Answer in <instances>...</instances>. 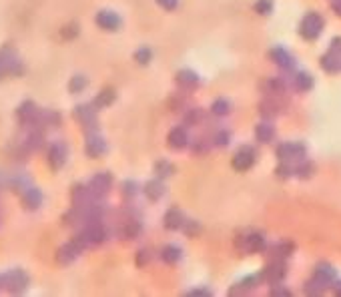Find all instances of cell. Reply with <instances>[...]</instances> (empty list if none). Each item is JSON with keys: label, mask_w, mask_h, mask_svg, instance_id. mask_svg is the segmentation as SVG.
<instances>
[{"label": "cell", "mask_w": 341, "mask_h": 297, "mask_svg": "<svg viewBox=\"0 0 341 297\" xmlns=\"http://www.w3.org/2000/svg\"><path fill=\"white\" fill-rule=\"evenodd\" d=\"M155 2L159 4L163 10H167V12H173L179 6V0H155Z\"/></svg>", "instance_id": "obj_44"}, {"label": "cell", "mask_w": 341, "mask_h": 297, "mask_svg": "<svg viewBox=\"0 0 341 297\" xmlns=\"http://www.w3.org/2000/svg\"><path fill=\"white\" fill-rule=\"evenodd\" d=\"M261 281H263L261 273L259 275H249V277H245L243 281H239L237 285H233V287H231V293H245V291H251V289H255Z\"/></svg>", "instance_id": "obj_19"}, {"label": "cell", "mask_w": 341, "mask_h": 297, "mask_svg": "<svg viewBox=\"0 0 341 297\" xmlns=\"http://www.w3.org/2000/svg\"><path fill=\"white\" fill-rule=\"evenodd\" d=\"M67 161V147L65 143H54L50 147V153H48V163L52 169H61Z\"/></svg>", "instance_id": "obj_16"}, {"label": "cell", "mask_w": 341, "mask_h": 297, "mask_svg": "<svg viewBox=\"0 0 341 297\" xmlns=\"http://www.w3.org/2000/svg\"><path fill=\"white\" fill-rule=\"evenodd\" d=\"M187 295L195 297V295H213V293H211V289H193V291H189Z\"/></svg>", "instance_id": "obj_47"}, {"label": "cell", "mask_w": 341, "mask_h": 297, "mask_svg": "<svg viewBox=\"0 0 341 297\" xmlns=\"http://www.w3.org/2000/svg\"><path fill=\"white\" fill-rule=\"evenodd\" d=\"M293 87L299 92H309L315 87V78L309 72H297L295 76H293Z\"/></svg>", "instance_id": "obj_18"}, {"label": "cell", "mask_w": 341, "mask_h": 297, "mask_svg": "<svg viewBox=\"0 0 341 297\" xmlns=\"http://www.w3.org/2000/svg\"><path fill=\"white\" fill-rule=\"evenodd\" d=\"M335 285H337V293L341 295V281H339V283H335Z\"/></svg>", "instance_id": "obj_49"}, {"label": "cell", "mask_w": 341, "mask_h": 297, "mask_svg": "<svg viewBox=\"0 0 341 297\" xmlns=\"http://www.w3.org/2000/svg\"><path fill=\"white\" fill-rule=\"evenodd\" d=\"M151 259H153L151 249H141V251L136 253V265H138V267H145V265H147Z\"/></svg>", "instance_id": "obj_42"}, {"label": "cell", "mask_w": 341, "mask_h": 297, "mask_svg": "<svg viewBox=\"0 0 341 297\" xmlns=\"http://www.w3.org/2000/svg\"><path fill=\"white\" fill-rule=\"evenodd\" d=\"M189 143H191V138H189V133H187V127H175V129H171L169 135H167V145H169L173 151H183V149H187Z\"/></svg>", "instance_id": "obj_9"}, {"label": "cell", "mask_w": 341, "mask_h": 297, "mask_svg": "<svg viewBox=\"0 0 341 297\" xmlns=\"http://www.w3.org/2000/svg\"><path fill=\"white\" fill-rule=\"evenodd\" d=\"M319 65H321V69L325 70V72H339L341 56L333 54V52H327V54H323V56L319 58Z\"/></svg>", "instance_id": "obj_22"}, {"label": "cell", "mask_w": 341, "mask_h": 297, "mask_svg": "<svg viewBox=\"0 0 341 297\" xmlns=\"http://www.w3.org/2000/svg\"><path fill=\"white\" fill-rule=\"evenodd\" d=\"M135 61L141 65V67L151 65V61H153V50H151L149 46H141V48L135 52Z\"/></svg>", "instance_id": "obj_31"}, {"label": "cell", "mask_w": 341, "mask_h": 297, "mask_svg": "<svg viewBox=\"0 0 341 297\" xmlns=\"http://www.w3.org/2000/svg\"><path fill=\"white\" fill-rule=\"evenodd\" d=\"M87 87V78L85 76H74L72 83H70V91L72 92H81Z\"/></svg>", "instance_id": "obj_43"}, {"label": "cell", "mask_w": 341, "mask_h": 297, "mask_svg": "<svg viewBox=\"0 0 341 297\" xmlns=\"http://www.w3.org/2000/svg\"><path fill=\"white\" fill-rule=\"evenodd\" d=\"M136 193H138V183L127 179V181L123 183V195H125V197H135Z\"/></svg>", "instance_id": "obj_40"}, {"label": "cell", "mask_w": 341, "mask_h": 297, "mask_svg": "<svg viewBox=\"0 0 341 297\" xmlns=\"http://www.w3.org/2000/svg\"><path fill=\"white\" fill-rule=\"evenodd\" d=\"M323 26H325L323 16L315 10H309L299 24V34L303 41H317L319 34L323 32Z\"/></svg>", "instance_id": "obj_1"}, {"label": "cell", "mask_w": 341, "mask_h": 297, "mask_svg": "<svg viewBox=\"0 0 341 297\" xmlns=\"http://www.w3.org/2000/svg\"><path fill=\"white\" fill-rule=\"evenodd\" d=\"M183 231L187 237H197L201 233V223L199 221H193V219H187V223L183 225Z\"/></svg>", "instance_id": "obj_38"}, {"label": "cell", "mask_w": 341, "mask_h": 297, "mask_svg": "<svg viewBox=\"0 0 341 297\" xmlns=\"http://www.w3.org/2000/svg\"><path fill=\"white\" fill-rule=\"evenodd\" d=\"M123 237L125 239H138L141 237V233H143V223L138 221V219H127V223H125V227H123Z\"/></svg>", "instance_id": "obj_25"}, {"label": "cell", "mask_w": 341, "mask_h": 297, "mask_svg": "<svg viewBox=\"0 0 341 297\" xmlns=\"http://www.w3.org/2000/svg\"><path fill=\"white\" fill-rule=\"evenodd\" d=\"M329 52H333V54L341 56V36H335V38L331 41V45H329Z\"/></svg>", "instance_id": "obj_45"}, {"label": "cell", "mask_w": 341, "mask_h": 297, "mask_svg": "<svg viewBox=\"0 0 341 297\" xmlns=\"http://www.w3.org/2000/svg\"><path fill=\"white\" fill-rule=\"evenodd\" d=\"M271 295H283V297H291L293 293L289 289H281V283H277L275 287L271 289Z\"/></svg>", "instance_id": "obj_46"}, {"label": "cell", "mask_w": 341, "mask_h": 297, "mask_svg": "<svg viewBox=\"0 0 341 297\" xmlns=\"http://www.w3.org/2000/svg\"><path fill=\"white\" fill-rule=\"evenodd\" d=\"M114 98H116V92H114L113 89H105V91H101L96 94L94 107H96V109H107L109 105H113Z\"/></svg>", "instance_id": "obj_27"}, {"label": "cell", "mask_w": 341, "mask_h": 297, "mask_svg": "<svg viewBox=\"0 0 341 297\" xmlns=\"http://www.w3.org/2000/svg\"><path fill=\"white\" fill-rule=\"evenodd\" d=\"M331 10H333L337 16H341V0H331Z\"/></svg>", "instance_id": "obj_48"}, {"label": "cell", "mask_w": 341, "mask_h": 297, "mask_svg": "<svg viewBox=\"0 0 341 297\" xmlns=\"http://www.w3.org/2000/svg\"><path fill=\"white\" fill-rule=\"evenodd\" d=\"M96 24L101 28H105V30H118L123 21H121L118 14H114L111 10H103V12L96 14Z\"/></svg>", "instance_id": "obj_14"}, {"label": "cell", "mask_w": 341, "mask_h": 297, "mask_svg": "<svg viewBox=\"0 0 341 297\" xmlns=\"http://www.w3.org/2000/svg\"><path fill=\"white\" fill-rule=\"evenodd\" d=\"M183 257V249L179 245H165L163 249H161V259L167 263V265H175V263H179Z\"/></svg>", "instance_id": "obj_20"}, {"label": "cell", "mask_w": 341, "mask_h": 297, "mask_svg": "<svg viewBox=\"0 0 341 297\" xmlns=\"http://www.w3.org/2000/svg\"><path fill=\"white\" fill-rule=\"evenodd\" d=\"M111 185H113V177H111V173H96V175L91 179L89 187H91L92 195H94L96 199H101V197H105V195L109 193Z\"/></svg>", "instance_id": "obj_10"}, {"label": "cell", "mask_w": 341, "mask_h": 297, "mask_svg": "<svg viewBox=\"0 0 341 297\" xmlns=\"http://www.w3.org/2000/svg\"><path fill=\"white\" fill-rule=\"evenodd\" d=\"M295 251V243L293 241H279V243H275L271 247V255L275 259H287V257H291Z\"/></svg>", "instance_id": "obj_21"}, {"label": "cell", "mask_w": 341, "mask_h": 297, "mask_svg": "<svg viewBox=\"0 0 341 297\" xmlns=\"http://www.w3.org/2000/svg\"><path fill=\"white\" fill-rule=\"evenodd\" d=\"M211 113L215 116H227L231 113V101L227 98H215L211 105Z\"/></svg>", "instance_id": "obj_30"}, {"label": "cell", "mask_w": 341, "mask_h": 297, "mask_svg": "<svg viewBox=\"0 0 341 297\" xmlns=\"http://www.w3.org/2000/svg\"><path fill=\"white\" fill-rule=\"evenodd\" d=\"M285 87H287L285 81L279 78V76L267 81V92H269V94H281V92H285Z\"/></svg>", "instance_id": "obj_32"}, {"label": "cell", "mask_w": 341, "mask_h": 297, "mask_svg": "<svg viewBox=\"0 0 341 297\" xmlns=\"http://www.w3.org/2000/svg\"><path fill=\"white\" fill-rule=\"evenodd\" d=\"M213 145V141H205V138H197L195 143H193V153L195 155H203L207 153V149Z\"/></svg>", "instance_id": "obj_41"}, {"label": "cell", "mask_w": 341, "mask_h": 297, "mask_svg": "<svg viewBox=\"0 0 341 297\" xmlns=\"http://www.w3.org/2000/svg\"><path fill=\"white\" fill-rule=\"evenodd\" d=\"M313 175H315V163H313V161L303 159L295 165V177L307 181V179H311Z\"/></svg>", "instance_id": "obj_24"}, {"label": "cell", "mask_w": 341, "mask_h": 297, "mask_svg": "<svg viewBox=\"0 0 341 297\" xmlns=\"http://www.w3.org/2000/svg\"><path fill=\"white\" fill-rule=\"evenodd\" d=\"M275 155L279 161H287V163H293V161H303L307 159V147L303 143H281L277 149H275Z\"/></svg>", "instance_id": "obj_2"}, {"label": "cell", "mask_w": 341, "mask_h": 297, "mask_svg": "<svg viewBox=\"0 0 341 297\" xmlns=\"http://www.w3.org/2000/svg\"><path fill=\"white\" fill-rule=\"evenodd\" d=\"M201 121H203L201 109H191L189 113L185 114V127H195V125H199Z\"/></svg>", "instance_id": "obj_34"}, {"label": "cell", "mask_w": 341, "mask_h": 297, "mask_svg": "<svg viewBox=\"0 0 341 297\" xmlns=\"http://www.w3.org/2000/svg\"><path fill=\"white\" fill-rule=\"evenodd\" d=\"M213 145L215 147H227L229 143H231V133H229L227 129H221V131H217L215 135H213Z\"/></svg>", "instance_id": "obj_33"}, {"label": "cell", "mask_w": 341, "mask_h": 297, "mask_svg": "<svg viewBox=\"0 0 341 297\" xmlns=\"http://www.w3.org/2000/svg\"><path fill=\"white\" fill-rule=\"evenodd\" d=\"M293 175H295V167L287 161H279V165L275 167V177L285 181V179H291Z\"/></svg>", "instance_id": "obj_29"}, {"label": "cell", "mask_w": 341, "mask_h": 297, "mask_svg": "<svg viewBox=\"0 0 341 297\" xmlns=\"http://www.w3.org/2000/svg\"><path fill=\"white\" fill-rule=\"evenodd\" d=\"M185 223H187V217H185V213H183L181 209H177V207H171L163 215V225H165L167 231H179V229H183Z\"/></svg>", "instance_id": "obj_11"}, {"label": "cell", "mask_w": 341, "mask_h": 297, "mask_svg": "<svg viewBox=\"0 0 341 297\" xmlns=\"http://www.w3.org/2000/svg\"><path fill=\"white\" fill-rule=\"evenodd\" d=\"M255 138H257V143H261V145L271 143L273 138H275V129H273L271 123H267V121L259 123V125L255 127Z\"/></svg>", "instance_id": "obj_17"}, {"label": "cell", "mask_w": 341, "mask_h": 297, "mask_svg": "<svg viewBox=\"0 0 341 297\" xmlns=\"http://www.w3.org/2000/svg\"><path fill=\"white\" fill-rule=\"evenodd\" d=\"M237 247H239L241 251L249 253V255L263 253L267 249V239H265L263 233L253 231V233H247V235H243V237L237 239Z\"/></svg>", "instance_id": "obj_3"}, {"label": "cell", "mask_w": 341, "mask_h": 297, "mask_svg": "<svg viewBox=\"0 0 341 297\" xmlns=\"http://www.w3.org/2000/svg\"><path fill=\"white\" fill-rule=\"evenodd\" d=\"M323 291H325V287H323L321 283H317L313 277L305 283V293H307V295H321Z\"/></svg>", "instance_id": "obj_39"}, {"label": "cell", "mask_w": 341, "mask_h": 297, "mask_svg": "<svg viewBox=\"0 0 341 297\" xmlns=\"http://www.w3.org/2000/svg\"><path fill=\"white\" fill-rule=\"evenodd\" d=\"M81 251H83V247H81L76 241H72V243L65 245V247L58 251V261H61V263H70L72 259H76V255Z\"/></svg>", "instance_id": "obj_26"}, {"label": "cell", "mask_w": 341, "mask_h": 297, "mask_svg": "<svg viewBox=\"0 0 341 297\" xmlns=\"http://www.w3.org/2000/svg\"><path fill=\"white\" fill-rule=\"evenodd\" d=\"M173 173H175V165H173L171 161L161 159L155 163V175H157L159 179H169Z\"/></svg>", "instance_id": "obj_28"}, {"label": "cell", "mask_w": 341, "mask_h": 297, "mask_svg": "<svg viewBox=\"0 0 341 297\" xmlns=\"http://www.w3.org/2000/svg\"><path fill=\"white\" fill-rule=\"evenodd\" d=\"M269 58H271L279 69H283V70L295 69V58H293V54H291L289 50H285L283 46H273L271 50H269Z\"/></svg>", "instance_id": "obj_6"}, {"label": "cell", "mask_w": 341, "mask_h": 297, "mask_svg": "<svg viewBox=\"0 0 341 297\" xmlns=\"http://www.w3.org/2000/svg\"><path fill=\"white\" fill-rule=\"evenodd\" d=\"M175 81H177V85L183 87V89H195V87L201 83V76H199L195 70L183 69L175 74Z\"/></svg>", "instance_id": "obj_15"}, {"label": "cell", "mask_w": 341, "mask_h": 297, "mask_svg": "<svg viewBox=\"0 0 341 297\" xmlns=\"http://www.w3.org/2000/svg\"><path fill=\"white\" fill-rule=\"evenodd\" d=\"M107 153V143L105 138L96 133H89V138H87V155L91 159H98Z\"/></svg>", "instance_id": "obj_13"}, {"label": "cell", "mask_w": 341, "mask_h": 297, "mask_svg": "<svg viewBox=\"0 0 341 297\" xmlns=\"http://www.w3.org/2000/svg\"><path fill=\"white\" fill-rule=\"evenodd\" d=\"M285 275H287V263H285V259H275L271 263H267V265L263 267V271H261L263 281H267V283H271V285L281 283V281L285 279Z\"/></svg>", "instance_id": "obj_5"}, {"label": "cell", "mask_w": 341, "mask_h": 297, "mask_svg": "<svg viewBox=\"0 0 341 297\" xmlns=\"http://www.w3.org/2000/svg\"><path fill=\"white\" fill-rule=\"evenodd\" d=\"M41 201H43V197H41V193H38L36 189H26V195H24V203H28V207L36 209V207L41 205Z\"/></svg>", "instance_id": "obj_35"}, {"label": "cell", "mask_w": 341, "mask_h": 297, "mask_svg": "<svg viewBox=\"0 0 341 297\" xmlns=\"http://www.w3.org/2000/svg\"><path fill=\"white\" fill-rule=\"evenodd\" d=\"M255 161H257L255 149H253L251 145H243V147H239L237 153L233 155L231 167H233L237 173H245V171H249L251 167L255 165Z\"/></svg>", "instance_id": "obj_4"}, {"label": "cell", "mask_w": 341, "mask_h": 297, "mask_svg": "<svg viewBox=\"0 0 341 297\" xmlns=\"http://www.w3.org/2000/svg\"><path fill=\"white\" fill-rule=\"evenodd\" d=\"M96 109H92L91 105H78L74 109V116L83 123V127L87 129V133H96Z\"/></svg>", "instance_id": "obj_8"}, {"label": "cell", "mask_w": 341, "mask_h": 297, "mask_svg": "<svg viewBox=\"0 0 341 297\" xmlns=\"http://www.w3.org/2000/svg\"><path fill=\"white\" fill-rule=\"evenodd\" d=\"M143 193H145V197H147L149 201H161V199L167 195V187L163 183V179L155 177V179H151V181L145 183Z\"/></svg>", "instance_id": "obj_12"}, {"label": "cell", "mask_w": 341, "mask_h": 297, "mask_svg": "<svg viewBox=\"0 0 341 297\" xmlns=\"http://www.w3.org/2000/svg\"><path fill=\"white\" fill-rule=\"evenodd\" d=\"M313 279L327 289V287H331V285L337 283V271L329 263H319L317 267H315V271H313Z\"/></svg>", "instance_id": "obj_7"}, {"label": "cell", "mask_w": 341, "mask_h": 297, "mask_svg": "<svg viewBox=\"0 0 341 297\" xmlns=\"http://www.w3.org/2000/svg\"><path fill=\"white\" fill-rule=\"evenodd\" d=\"M281 105L275 101V98H265V101H261L259 103V113L263 114L265 118H273V116H277V114H281Z\"/></svg>", "instance_id": "obj_23"}, {"label": "cell", "mask_w": 341, "mask_h": 297, "mask_svg": "<svg viewBox=\"0 0 341 297\" xmlns=\"http://www.w3.org/2000/svg\"><path fill=\"white\" fill-rule=\"evenodd\" d=\"M255 12L261 16H269L273 12V0H257L255 2Z\"/></svg>", "instance_id": "obj_37"}, {"label": "cell", "mask_w": 341, "mask_h": 297, "mask_svg": "<svg viewBox=\"0 0 341 297\" xmlns=\"http://www.w3.org/2000/svg\"><path fill=\"white\" fill-rule=\"evenodd\" d=\"M24 285H26V277H24L21 271H14V273L8 275V287H12V289H23Z\"/></svg>", "instance_id": "obj_36"}]
</instances>
